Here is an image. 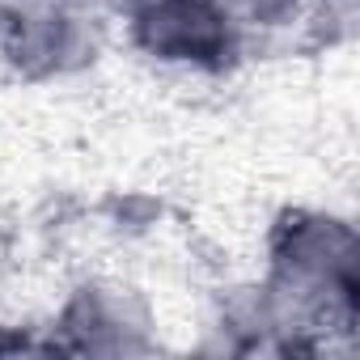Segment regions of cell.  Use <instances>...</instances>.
I'll use <instances>...</instances> for the list:
<instances>
[{
    "instance_id": "1",
    "label": "cell",
    "mask_w": 360,
    "mask_h": 360,
    "mask_svg": "<svg viewBox=\"0 0 360 360\" xmlns=\"http://www.w3.org/2000/svg\"><path fill=\"white\" fill-rule=\"evenodd\" d=\"M280 271L297 297H318V292L352 297L356 242L335 221H297L280 238Z\"/></svg>"
},
{
    "instance_id": "3",
    "label": "cell",
    "mask_w": 360,
    "mask_h": 360,
    "mask_svg": "<svg viewBox=\"0 0 360 360\" xmlns=\"http://www.w3.org/2000/svg\"><path fill=\"white\" fill-rule=\"evenodd\" d=\"M229 9H238V13H250V18H271V13H280L284 5H292V0H225Z\"/></svg>"
},
{
    "instance_id": "4",
    "label": "cell",
    "mask_w": 360,
    "mask_h": 360,
    "mask_svg": "<svg viewBox=\"0 0 360 360\" xmlns=\"http://www.w3.org/2000/svg\"><path fill=\"white\" fill-rule=\"evenodd\" d=\"M115 5H127V9H136V13H140V9H153V5H161V0H115Z\"/></svg>"
},
{
    "instance_id": "2",
    "label": "cell",
    "mask_w": 360,
    "mask_h": 360,
    "mask_svg": "<svg viewBox=\"0 0 360 360\" xmlns=\"http://www.w3.org/2000/svg\"><path fill=\"white\" fill-rule=\"evenodd\" d=\"M140 43L165 60H221L229 51L225 18L204 0H161L140 9Z\"/></svg>"
}]
</instances>
